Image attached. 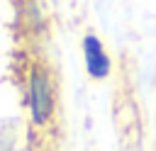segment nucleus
Returning <instances> with one entry per match:
<instances>
[{
  "mask_svg": "<svg viewBox=\"0 0 156 151\" xmlns=\"http://www.w3.org/2000/svg\"><path fill=\"white\" fill-rule=\"evenodd\" d=\"M29 112L34 124H46L54 112V90L49 76L37 68L29 76Z\"/></svg>",
  "mask_w": 156,
  "mask_h": 151,
  "instance_id": "nucleus-1",
  "label": "nucleus"
},
{
  "mask_svg": "<svg viewBox=\"0 0 156 151\" xmlns=\"http://www.w3.org/2000/svg\"><path fill=\"white\" fill-rule=\"evenodd\" d=\"M83 56H85V71L93 78H107L110 76V68H112L110 56L95 34H88L83 39Z\"/></svg>",
  "mask_w": 156,
  "mask_h": 151,
  "instance_id": "nucleus-2",
  "label": "nucleus"
}]
</instances>
